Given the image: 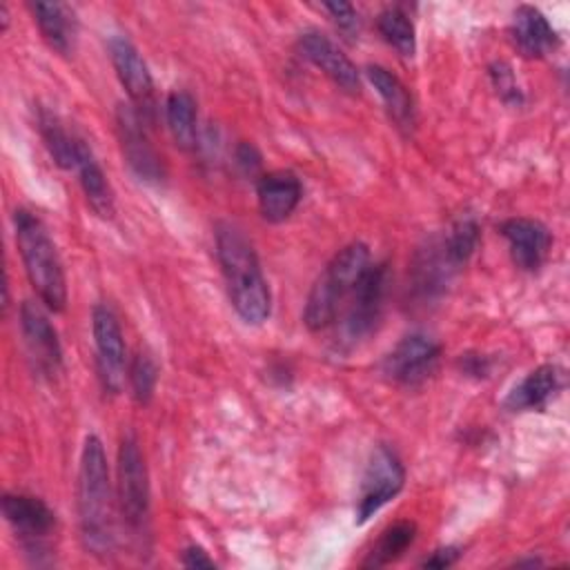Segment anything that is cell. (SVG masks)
<instances>
[{"instance_id": "6da1fadb", "label": "cell", "mask_w": 570, "mask_h": 570, "mask_svg": "<svg viewBox=\"0 0 570 570\" xmlns=\"http://www.w3.org/2000/svg\"><path fill=\"white\" fill-rule=\"evenodd\" d=\"M78 523L85 548L96 557H107L116 543V514L109 481L107 454L98 436L89 434L80 452L78 468Z\"/></svg>"}, {"instance_id": "4dcf8cb0", "label": "cell", "mask_w": 570, "mask_h": 570, "mask_svg": "<svg viewBox=\"0 0 570 570\" xmlns=\"http://www.w3.org/2000/svg\"><path fill=\"white\" fill-rule=\"evenodd\" d=\"M459 554H461V552H459L456 548H452V546L439 548V550H434L430 557H425L421 566H423V568H436V570H441V568H448V566L456 563Z\"/></svg>"}, {"instance_id": "7402d4cb", "label": "cell", "mask_w": 570, "mask_h": 570, "mask_svg": "<svg viewBox=\"0 0 570 570\" xmlns=\"http://www.w3.org/2000/svg\"><path fill=\"white\" fill-rule=\"evenodd\" d=\"M38 129H40V136L47 145L51 158L56 160V165L62 169H73L80 138L69 134L65 129V125L58 120V116L47 109L38 111Z\"/></svg>"}, {"instance_id": "f1b7e54d", "label": "cell", "mask_w": 570, "mask_h": 570, "mask_svg": "<svg viewBox=\"0 0 570 570\" xmlns=\"http://www.w3.org/2000/svg\"><path fill=\"white\" fill-rule=\"evenodd\" d=\"M323 9L330 13V18L334 20V24L343 31V33H356L358 31V16L356 9L350 2H325Z\"/></svg>"}, {"instance_id": "e0dca14e", "label": "cell", "mask_w": 570, "mask_h": 570, "mask_svg": "<svg viewBox=\"0 0 570 570\" xmlns=\"http://www.w3.org/2000/svg\"><path fill=\"white\" fill-rule=\"evenodd\" d=\"M563 385V372L557 365H541L532 370L505 399V407L512 412L543 407Z\"/></svg>"}, {"instance_id": "cb8c5ba5", "label": "cell", "mask_w": 570, "mask_h": 570, "mask_svg": "<svg viewBox=\"0 0 570 570\" xmlns=\"http://www.w3.org/2000/svg\"><path fill=\"white\" fill-rule=\"evenodd\" d=\"M416 537V525L412 521H399L394 525H390L376 541V546L372 548V552L367 554V559L363 561L365 568H381L387 566L392 561H396L414 541Z\"/></svg>"}, {"instance_id": "ac0fdd59", "label": "cell", "mask_w": 570, "mask_h": 570, "mask_svg": "<svg viewBox=\"0 0 570 570\" xmlns=\"http://www.w3.org/2000/svg\"><path fill=\"white\" fill-rule=\"evenodd\" d=\"M512 36L519 51L528 58H541L557 47V31L548 22V18L539 9L528 4L514 11Z\"/></svg>"}, {"instance_id": "277c9868", "label": "cell", "mask_w": 570, "mask_h": 570, "mask_svg": "<svg viewBox=\"0 0 570 570\" xmlns=\"http://www.w3.org/2000/svg\"><path fill=\"white\" fill-rule=\"evenodd\" d=\"M370 267V249L365 243L356 240L345 245L336 256L325 265L323 274L312 285L305 309L303 323L312 332H321L336 321V314L345 298L352 294L358 278Z\"/></svg>"}, {"instance_id": "83f0119b", "label": "cell", "mask_w": 570, "mask_h": 570, "mask_svg": "<svg viewBox=\"0 0 570 570\" xmlns=\"http://www.w3.org/2000/svg\"><path fill=\"white\" fill-rule=\"evenodd\" d=\"M490 78H492V85L497 89V94L505 100V102H514L519 105L521 102V91L514 82V76H512V69L505 65V62H494L490 67Z\"/></svg>"}, {"instance_id": "d6986e66", "label": "cell", "mask_w": 570, "mask_h": 570, "mask_svg": "<svg viewBox=\"0 0 570 570\" xmlns=\"http://www.w3.org/2000/svg\"><path fill=\"white\" fill-rule=\"evenodd\" d=\"M78 171V180L80 187L85 191V198L89 203V207L100 216V218H111L114 216V191L111 185L100 167V163L96 160L91 147L80 138L78 145V156H76V167Z\"/></svg>"}, {"instance_id": "d4e9b609", "label": "cell", "mask_w": 570, "mask_h": 570, "mask_svg": "<svg viewBox=\"0 0 570 570\" xmlns=\"http://www.w3.org/2000/svg\"><path fill=\"white\" fill-rule=\"evenodd\" d=\"M441 249L452 265V269H459L465 265V261L472 256L479 243V223L472 216H461L452 223L448 234L439 240Z\"/></svg>"}, {"instance_id": "9a60e30c", "label": "cell", "mask_w": 570, "mask_h": 570, "mask_svg": "<svg viewBox=\"0 0 570 570\" xmlns=\"http://www.w3.org/2000/svg\"><path fill=\"white\" fill-rule=\"evenodd\" d=\"M501 234L508 240L514 265L528 272L541 267L552 245L548 227L532 218H510L501 225Z\"/></svg>"}, {"instance_id": "3957f363", "label": "cell", "mask_w": 570, "mask_h": 570, "mask_svg": "<svg viewBox=\"0 0 570 570\" xmlns=\"http://www.w3.org/2000/svg\"><path fill=\"white\" fill-rule=\"evenodd\" d=\"M16 245L24 263L29 283L51 312H62L67 303V281L56 245L38 216L27 209L13 214Z\"/></svg>"}, {"instance_id": "4fadbf2b", "label": "cell", "mask_w": 570, "mask_h": 570, "mask_svg": "<svg viewBox=\"0 0 570 570\" xmlns=\"http://www.w3.org/2000/svg\"><path fill=\"white\" fill-rule=\"evenodd\" d=\"M2 512L22 543L36 552L42 550V543L56 528L53 510L42 499L31 494H4Z\"/></svg>"}, {"instance_id": "484cf974", "label": "cell", "mask_w": 570, "mask_h": 570, "mask_svg": "<svg viewBox=\"0 0 570 570\" xmlns=\"http://www.w3.org/2000/svg\"><path fill=\"white\" fill-rule=\"evenodd\" d=\"M376 27L381 31V36L385 38L387 45H392L401 56L412 58L414 49H416V38H414V24L407 18L405 11H401L399 7H387L379 13Z\"/></svg>"}, {"instance_id": "30bf717a", "label": "cell", "mask_w": 570, "mask_h": 570, "mask_svg": "<svg viewBox=\"0 0 570 570\" xmlns=\"http://www.w3.org/2000/svg\"><path fill=\"white\" fill-rule=\"evenodd\" d=\"M116 131L129 169L145 183H160L165 178L163 158L149 142L145 122L131 105H118Z\"/></svg>"}, {"instance_id": "7c38bea8", "label": "cell", "mask_w": 570, "mask_h": 570, "mask_svg": "<svg viewBox=\"0 0 570 570\" xmlns=\"http://www.w3.org/2000/svg\"><path fill=\"white\" fill-rule=\"evenodd\" d=\"M441 356V345L428 334L414 332L403 336L396 347L385 356L383 372L401 385H421L428 381Z\"/></svg>"}, {"instance_id": "5b68a950", "label": "cell", "mask_w": 570, "mask_h": 570, "mask_svg": "<svg viewBox=\"0 0 570 570\" xmlns=\"http://www.w3.org/2000/svg\"><path fill=\"white\" fill-rule=\"evenodd\" d=\"M118 508L131 539L145 548L149 537V476L134 434L122 436L118 448Z\"/></svg>"}, {"instance_id": "44dd1931", "label": "cell", "mask_w": 570, "mask_h": 570, "mask_svg": "<svg viewBox=\"0 0 570 570\" xmlns=\"http://www.w3.org/2000/svg\"><path fill=\"white\" fill-rule=\"evenodd\" d=\"M165 118L169 134L180 149H194L196 147V100L191 94L176 89L167 96L165 102Z\"/></svg>"}, {"instance_id": "8992f818", "label": "cell", "mask_w": 570, "mask_h": 570, "mask_svg": "<svg viewBox=\"0 0 570 570\" xmlns=\"http://www.w3.org/2000/svg\"><path fill=\"white\" fill-rule=\"evenodd\" d=\"M387 292V267L385 263H376L365 269L350 294V305L343 318V341L356 343L372 334L381 318L383 301Z\"/></svg>"}, {"instance_id": "4316f807", "label": "cell", "mask_w": 570, "mask_h": 570, "mask_svg": "<svg viewBox=\"0 0 570 570\" xmlns=\"http://www.w3.org/2000/svg\"><path fill=\"white\" fill-rule=\"evenodd\" d=\"M158 383V367L147 352H138L129 365V385L138 403H149Z\"/></svg>"}, {"instance_id": "7a4b0ae2", "label": "cell", "mask_w": 570, "mask_h": 570, "mask_svg": "<svg viewBox=\"0 0 570 570\" xmlns=\"http://www.w3.org/2000/svg\"><path fill=\"white\" fill-rule=\"evenodd\" d=\"M216 256L236 314L249 325L267 321L272 309L269 285L263 276L254 245L243 229L232 223H220L216 227Z\"/></svg>"}, {"instance_id": "ba28073f", "label": "cell", "mask_w": 570, "mask_h": 570, "mask_svg": "<svg viewBox=\"0 0 570 570\" xmlns=\"http://www.w3.org/2000/svg\"><path fill=\"white\" fill-rule=\"evenodd\" d=\"M20 330L33 372L49 381L56 379L62 370V347L49 316L33 301L20 305Z\"/></svg>"}, {"instance_id": "ffe728a7", "label": "cell", "mask_w": 570, "mask_h": 570, "mask_svg": "<svg viewBox=\"0 0 570 570\" xmlns=\"http://www.w3.org/2000/svg\"><path fill=\"white\" fill-rule=\"evenodd\" d=\"M367 78L374 85V89L379 91V96L385 102V109L390 114V118L396 122V127L401 129H412L414 125V105H412V96L407 91V87L385 67L381 65H370L367 67Z\"/></svg>"}, {"instance_id": "5bb4252c", "label": "cell", "mask_w": 570, "mask_h": 570, "mask_svg": "<svg viewBox=\"0 0 570 570\" xmlns=\"http://www.w3.org/2000/svg\"><path fill=\"white\" fill-rule=\"evenodd\" d=\"M298 47L303 51V56L318 67L338 89H343L345 94H358L361 89V78H358V69L354 67V62L321 31H305L298 38Z\"/></svg>"}, {"instance_id": "9c48e42d", "label": "cell", "mask_w": 570, "mask_h": 570, "mask_svg": "<svg viewBox=\"0 0 570 570\" xmlns=\"http://www.w3.org/2000/svg\"><path fill=\"white\" fill-rule=\"evenodd\" d=\"M109 56L120 85L127 89L131 107L138 111L145 125L154 122V116H156L154 80L140 51L134 47L129 38L114 36L109 40Z\"/></svg>"}, {"instance_id": "f546056e", "label": "cell", "mask_w": 570, "mask_h": 570, "mask_svg": "<svg viewBox=\"0 0 570 570\" xmlns=\"http://www.w3.org/2000/svg\"><path fill=\"white\" fill-rule=\"evenodd\" d=\"M234 158H236V165L238 169L245 174V176H254L258 174L261 169V154L258 149L252 145V142H240L234 151Z\"/></svg>"}, {"instance_id": "603a6c76", "label": "cell", "mask_w": 570, "mask_h": 570, "mask_svg": "<svg viewBox=\"0 0 570 570\" xmlns=\"http://www.w3.org/2000/svg\"><path fill=\"white\" fill-rule=\"evenodd\" d=\"M31 11L47 45L58 53H67L71 49V20L65 7L58 2H36Z\"/></svg>"}, {"instance_id": "52a82bcc", "label": "cell", "mask_w": 570, "mask_h": 570, "mask_svg": "<svg viewBox=\"0 0 570 570\" xmlns=\"http://www.w3.org/2000/svg\"><path fill=\"white\" fill-rule=\"evenodd\" d=\"M405 483V470L396 452L387 445H379L365 468L361 481V494L356 505V521L365 523L387 501H392Z\"/></svg>"}, {"instance_id": "2e32d148", "label": "cell", "mask_w": 570, "mask_h": 570, "mask_svg": "<svg viewBox=\"0 0 570 570\" xmlns=\"http://www.w3.org/2000/svg\"><path fill=\"white\" fill-rule=\"evenodd\" d=\"M261 216L269 223H281L294 214L303 198V185L292 171H269L256 185Z\"/></svg>"}, {"instance_id": "8fae6325", "label": "cell", "mask_w": 570, "mask_h": 570, "mask_svg": "<svg viewBox=\"0 0 570 570\" xmlns=\"http://www.w3.org/2000/svg\"><path fill=\"white\" fill-rule=\"evenodd\" d=\"M91 332L96 345L98 376L107 392L118 394L125 381V338L118 316L107 305H96L91 312Z\"/></svg>"}, {"instance_id": "1f68e13d", "label": "cell", "mask_w": 570, "mask_h": 570, "mask_svg": "<svg viewBox=\"0 0 570 570\" xmlns=\"http://www.w3.org/2000/svg\"><path fill=\"white\" fill-rule=\"evenodd\" d=\"M183 566L185 568H214V561L200 548L191 546L183 552Z\"/></svg>"}]
</instances>
